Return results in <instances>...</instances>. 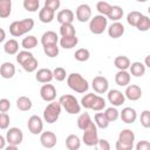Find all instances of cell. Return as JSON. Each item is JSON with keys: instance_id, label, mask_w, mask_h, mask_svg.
Masks as SVG:
<instances>
[{"instance_id": "obj_35", "label": "cell", "mask_w": 150, "mask_h": 150, "mask_svg": "<svg viewBox=\"0 0 150 150\" xmlns=\"http://www.w3.org/2000/svg\"><path fill=\"white\" fill-rule=\"evenodd\" d=\"M60 34H61L62 38L76 35L75 27H74L71 23H64V25H61V27H60Z\"/></svg>"}, {"instance_id": "obj_7", "label": "cell", "mask_w": 150, "mask_h": 150, "mask_svg": "<svg viewBox=\"0 0 150 150\" xmlns=\"http://www.w3.org/2000/svg\"><path fill=\"white\" fill-rule=\"evenodd\" d=\"M82 141L88 146H95L96 145V143L98 141V135H97V128H96L95 123L83 131Z\"/></svg>"}, {"instance_id": "obj_5", "label": "cell", "mask_w": 150, "mask_h": 150, "mask_svg": "<svg viewBox=\"0 0 150 150\" xmlns=\"http://www.w3.org/2000/svg\"><path fill=\"white\" fill-rule=\"evenodd\" d=\"M108 26V19L103 15H94V18L90 19L89 21V29L93 34H102Z\"/></svg>"}, {"instance_id": "obj_2", "label": "cell", "mask_w": 150, "mask_h": 150, "mask_svg": "<svg viewBox=\"0 0 150 150\" xmlns=\"http://www.w3.org/2000/svg\"><path fill=\"white\" fill-rule=\"evenodd\" d=\"M33 27H34V20L32 18H27L20 21H13L9 25V33L16 38L30 32Z\"/></svg>"}, {"instance_id": "obj_42", "label": "cell", "mask_w": 150, "mask_h": 150, "mask_svg": "<svg viewBox=\"0 0 150 150\" xmlns=\"http://www.w3.org/2000/svg\"><path fill=\"white\" fill-rule=\"evenodd\" d=\"M23 8L28 12H36L40 7L39 0H23Z\"/></svg>"}, {"instance_id": "obj_39", "label": "cell", "mask_w": 150, "mask_h": 150, "mask_svg": "<svg viewBox=\"0 0 150 150\" xmlns=\"http://www.w3.org/2000/svg\"><path fill=\"white\" fill-rule=\"evenodd\" d=\"M104 116L107 117V120L109 122H115L118 117H120V111L115 108V107H110V108H107L105 111L103 112Z\"/></svg>"}, {"instance_id": "obj_24", "label": "cell", "mask_w": 150, "mask_h": 150, "mask_svg": "<svg viewBox=\"0 0 150 150\" xmlns=\"http://www.w3.org/2000/svg\"><path fill=\"white\" fill-rule=\"evenodd\" d=\"M129 69H130L129 74L134 75L135 77H141V76H143L145 74V66L142 62H138V61L130 63Z\"/></svg>"}, {"instance_id": "obj_14", "label": "cell", "mask_w": 150, "mask_h": 150, "mask_svg": "<svg viewBox=\"0 0 150 150\" xmlns=\"http://www.w3.org/2000/svg\"><path fill=\"white\" fill-rule=\"evenodd\" d=\"M124 96L130 101H137L142 97V89L137 84H129L127 86Z\"/></svg>"}, {"instance_id": "obj_34", "label": "cell", "mask_w": 150, "mask_h": 150, "mask_svg": "<svg viewBox=\"0 0 150 150\" xmlns=\"http://www.w3.org/2000/svg\"><path fill=\"white\" fill-rule=\"evenodd\" d=\"M94 120H95V125H96V128L105 129V128L109 127V123H110V122L107 120V117L104 116L103 112H97V114H95Z\"/></svg>"}, {"instance_id": "obj_43", "label": "cell", "mask_w": 150, "mask_h": 150, "mask_svg": "<svg viewBox=\"0 0 150 150\" xmlns=\"http://www.w3.org/2000/svg\"><path fill=\"white\" fill-rule=\"evenodd\" d=\"M32 57H34V55L29 52V50H21L16 55V61L22 66L23 63H26L28 60H30Z\"/></svg>"}, {"instance_id": "obj_57", "label": "cell", "mask_w": 150, "mask_h": 150, "mask_svg": "<svg viewBox=\"0 0 150 150\" xmlns=\"http://www.w3.org/2000/svg\"><path fill=\"white\" fill-rule=\"evenodd\" d=\"M5 150H19L18 149V146L16 145H7V146H5Z\"/></svg>"}, {"instance_id": "obj_17", "label": "cell", "mask_w": 150, "mask_h": 150, "mask_svg": "<svg viewBox=\"0 0 150 150\" xmlns=\"http://www.w3.org/2000/svg\"><path fill=\"white\" fill-rule=\"evenodd\" d=\"M56 20L61 23V25H64V23H71L74 21V13L71 9H62L57 13L56 15Z\"/></svg>"}, {"instance_id": "obj_52", "label": "cell", "mask_w": 150, "mask_h": 150, "mask_svg": "<svg viewBox=\"0 0 150 150\" xmlns=\"http://www.w3.org/2000/svg\"><path fill=\"white\" fill-rule=\"evenodd\" d=\"M11 108V102L7 98H0V112H7Z\"/></svg>"}, {"instance_id": "obj_6", "label": "cell", "mask_w": 150, "mask_h": 150, "mask_svg": "<svg viewBox=\"0 0 150 150\" xmlns=\"http://www.w3.org/2000/svg\"><path fill=\"white\" fill-rule=\"evenodd\" d=\"M6 142L9 144V145H19L22 143V139H23V134L21 131V129L16 128V127H13V128H9L6 132Z\"/></svg>"}, {"instance_id": "obj_25", "label": "cell", "mask_w": 150, "mask_h": 150, "mask_svg": "<svg viewBox=\"0 0 150 150\" xmlns=\"http://www.w3.org/2000/svg\"><path fill=\"white\" fill-rule=\"evenodd\" d=\"M120 142L122 143H127V144H132L134 145V142H135V134L132 130L130 129H124L120 132L118 135V139Z\"/></svg>"}, {"instance_id": "obj_48", "label": "cell", "mask_w": 150, "mask_h": 150, "mask_svg": "<svg viewBox=\"0 0 150 150\" xmlns=\"http://www.w3.org/2000/svg\"><path fill=\"white\" fill-rule=\"evenodd\" d=\"M141 124L144 128H150V111L149 110H144L141 114Z\"/></svg>"}, {"instance_id": "obj_53", "label": "cell", "mask_w": 150, "mask_h": 150, "mask_svg": "<svg viewBox=\"0 0 150 150\" xmlns=\"http://www.w3.org/2000/svg\"><path fill=\"white\" fill-rule=\"evenodd\" d=\"M116 150H132L134 145L132 144H127V143H122L120 141H116Z\"/></svg>"}, {"instance_id": "obj_38", "label": "cell", "mask_w": 150, "mask_h": 150, "mask_svg": "<svg viewBox=\"0 0 150 150\" xmlns=\"http://www.w3.org/2000/svg\"><path fill=\"white\" fill-rule=\"evenodd\" d=\"M74 56H75V60H77V61H80V62H84V61L89 60V57H90V52H89L87 48H80V49H77V50L75 52Z\"/></svg>"}, {"instance_id": "obj_47", "label": "cell", "mask_w": 150, "mask_h": 150, "mask_svg": "<svg viewBox=\"0 0 150 150\" xmlns=\"http://www.w3.org/2000/svg\"><path fill=\"white\" fill-rule=\"evenodd\" d=\"M53 71V79H55L56 81H59V82H62L63 80H66V76H67V74H66V69L64 68H62V67H56L54 70H52Z\"/></svg>"}, {"instance_id": "obj_16", "label": "cell", "mask_w": 150, "mask_h": 150, "mask_svg": "<svg viewBox=\"0 0 150 150\" xmlns=\"http://www.w3.org/2000/svg\"><path fill=\"white\" fill-rule=\"evenodd\" d=\"M35 79L40 83H49L53 80V71L48 68H41L36 71Z\"/></svg>"}, {"instance_id": "obj_51", "label": "cell", "mask_w": 150, "mask_h": 150, "mask_svg": "<svg viewBox=\"0 0 150 150\" xmlns=\"http://www.w3.org/2000/svg\"><path fill=\"white\" fill-rule=\"evenodd\" d=\"M95 149L96 150H110V143L104 138H102V139L98 138V141L95 145Z\"/></svg>"}, {"instance_id": "obj_56", "label": "cell", "mask_w": 150, "mask_h": 150, "mask_svg": "<svg viewBox=\"0 0 150 150\" xmlns=\"http://www.w3.org/2000/svg\"><path fill=\"white\" fill-rule=\"evenodd\" d=\"M5 38H6V32L2 28H0V42L5 41Z\"/></svg>"}, {"instance_id": "obj_33", "label": "cell", "mask_w": 150, "mask_h": 150, "mask_svg": "<svg viewBox=\"0 0 150 150\" xmlns=\"http://www.w3.org/2000/svg\"><path fill=\"white\" fill-rule=\"evenodd\" d=\"M107 16L111 21L118 22V20L122 19V16H123V9H122V7H120V6H111V9H110V12H109V14Z\"/></svg>"}, {"instance_id": "obj_44", "label": "cell", "mask_w": 150, "mask_h": 150, "mask_svg": "<svg viewBox=\"0 0 150 150\" xmlns=\"http://www.w3.org/2000/svg\"><path fill=\"white\" fill-rule=\"evenodd\" d=\"M136 28L139 32H146L150 28V19L146 15H143L141 18V20L138 21V23L136 25Z\"/></svg>"}, {"instance_id": "obj_36", "label": "cell", "mask_w": 150, "mask_h": 150, "mask_svg": "<svg viewBox=\"0 0 150 150\" xmlns=\"http://www.w3.org/2000/svg\"><path fill=\"white\" fill-rule=\"evenodd\" d=\"M143 16V14L141 12H137V11H132L130 12L128 15H127V21L130 26H134L136 27V25L138 23V21L141 20V18Z\"/></svg>"}, {"instance_id": "obj_55", "label": "cell", "mask_w": 150, "mask_h": 150, "mask_svg": "<svg viewBox=\"0 0 150 150\" xmlns=\"http://www.w3.org/2000/svg\"><path fill=\"white\" fill-rule=\"evenodd\" d=\"M6 138L2 136V135H0V149H5V146H6Z\"/></svg>"}, {"instance_id": "obj_9", "label": "cell", "mask_w": 150, "mask_h": 150, "mask_svg": "<svg viewBox=\"0 0 150 150\" xmlns=\"http://www.w3.org/2000/svg\"><path fill=\"white\" fill-rule=\"evenodd\" d=\"M56 142H57V138H56V135L53 131H42L41 132L40 143L43 148L52 149L56 145Z\"/></svg>"}, {"instance_id": "obj_21", "label": "cell", "mask_w": 150, "mask_h": 150, "mask_svg": "<svg viewBox=\"0 0 150 150\" xmlns=\"http://www.w3.org/2000/svg\"><path fill=\"white\" fill-rule=\"evenodd\" d=\"M57 41H59V36L53 30H47L41 36V43H42V46L55 45V43H57Z\"/></svg>"}, {"instance_id": "obj_22", "label": "cell", "mask_w": 150, "mask_h": 150, "mask_svg": "<svg viewBox=\"0 0 150 150\" xmlns=\"http://www.w3.org/2000/svg\"><path fill=\"white\" fill-rule=\"evenodd\" d=\"M94 124V122H93V120L90 118V115L88 114V112H82L80 116H79V118H77V127H79V129H81V130H86V129H88L90 125H93Z\"/></svg>"}, {"instance_id": "obj_8", "label": "cell", "mask_w": 150, "mask_h": 150, "mask_svg": "<svg viewBox=\"0 0 150 150\" xmlns=\"http://www.w3.org/2000/svg\"><path fill=\"white\" fill-rule=\"evenodd\" d=\"M27 128L29 130L30 134L33 135H39L42 132L43 130V122H42V118L38 115H32L29 118H28V122H27Z\"/></svg>"}, {"instance_id": "obj_10", "label": "cell", "mask_w": 150, "mask_h": 150, "mask_svg": "<svg viewBox=\"0 0 150 150\" xmlns=\"http://www.w3.org/2000/svg\"><path fill=\"white\" fill-rule=\"evenodd\" d=\"M91 87H93L94 91H96L97 94H104L108 91L109 82H108L107 77H104V76H96L93 79Z\"/></svg>"}, {"instance_id": "obj_46", "label": "cell", "mask_w": 150, "mask_h": 150, "mask_svg": "<svg viewBox=\"0 0 150 150\" xmlns=\"http://www.w3.org/2000/svg\"><path fill=\"white\" fill-rule=\"evenodd\" d=\"M22 68H23V70L27 71V73H33V71L36 70V68H38V60H36L35 57H32L30 60H28L26 63L22 64Z\"/></svg>"}, {"instance_id": "obj_4", "label": "cell", "mask_w": 150, "mask_h": 150, "mask_svg": "<svg viewBox=\"0 0 150 150\" xmlns=\"http://www.w3.org/2000/svg\"><path fill=\"white\" fill-rule=\"evenodd\" d=\"M60 114H61V105L59 103V101H53L50 102L43 110V120L52 124L54 122H56L60 117Z\"/></svg>"}, {"instance_id": "obj_37", "label": "cell", "mask_w": 150, "mask_h": 150, "mask_svg": "<svg viewBox=\"0 0 150 150\" xmlns=\"http://www.w3.org/2000/svg\"><path fill=\"white\" fill-rule=\"evenodd\" d=\"M95 97H96V94H94V93H90V94L84 95L81 98V107H83L86 109H91Z\"/></svg>"}, {"instance_id": "obj_29", "label": "cell", "mask_w": 150, "mask_h": 150, "mask_svg": "<svg viewBox=\"0 0 150 150\" xmlns=\"http://www.w3.org/2000/svg\"><path fill=\"white\" fill-rule=\"evenodd\" d=\"M114 64L118 70H127L130 67V60H129V57H127L124 55H120V56L115 57Z\"/></svg>"}, {"instance_id": "obj_30", "label": "cell", "mask_w": 150, "mask_h": 150, "mask_svg": "<svg viewBox=\"0 0 150 150\" xmlns=\"http://www.w3.org/2000/svg\"><path fill=\"white\" fill-rule=\"evenodd\" d=\"M32 105H33L32 100L29 97H27V96H20L16 100V107L21 111H28V110H30Z\"/></svg>"}, {"instance_id": "obj_20", "label": "cell", "mask_w": 150, "mask_h": 150, "mask_svg": "<svg viewBox=\"0 0 150 150\" xmlns=\"http://www.w3.org/2000/svg\"><path fill=\"white\" fill-rule=\"evenodd\" d=\"M115 82L120 87H127L130 83V74L127 70H118L115 75Z\"/></svg>"}, {"instance_id": "obj_28", "label": "cell", "mask_w": 150, "mask_h": 150, "mask_svg": "<svg viewBox=\"0 0 150 150\" xmlns=\"http://www.w3.org/2000/svg\"><path fill=\"white\" fill-rule=\"evenodd\" d=\"M79 42V39L76 38V35L73 36H66V38H61L60 39V46L64 49H71L74 48Z\"/></svg>"}, {"instance_id": "obj_26", "label": "cell", "mask_w": 150, "mask_h": 150, "mask_svg": "<svg viewBox=\"0 0 150 150\" xmlns=\"http://www.w3.org/2000/svg\"><path fill=\"white\" fill-rule=\"evenodd\" d=\"M66 146L68 150H79L80 146H81V141H80V137L77 135H69L67 138H66Z\"/></svg>"}, {"instance_id": "obj_27", "label": "cell", "mask_w": 150, "mask_h": 150, "mask_svg": "<svg viewBox=\"0 0 150 150\" xmlns=\"http://www.w3.org/2000/svg\"><path fill=\"white\" fill-rule=\"evenodd\" d=\"M4 50L8 55H15L19 50V43L15 39H9L4 45Z\"/></svg>"}, {"instance_id": "obj_49", "label": "cell", "mask_w": 150, "mask_h": 150, "mask_svg": "<svg viewBox=\"0 0 150 150\" xmlns=\"http://www.w3.org/2000/svg\"><path fill=\"white\" fill-rule=\"evenodd\" d=\"M9 116L7 112H0V129L5 130L9 127Z\"/></svg>"}, {"instance_id": "obj_58", "label": "cell", "mask_w": 150, "mask_h": 150, "mask_svg": "<svg viewBox=\"0 0 150 150\" xmlns=\"http://www.w3.org/2000/svg\"><path fill=\"white\" fill-rule=\"evenodd\" d=\"M145 67H149V56H146L145 57V64H144Z\"/></svg>"}, {"instance_id": "obj_41", "label": "cell", "mask_w": 150, "mask_h": 150, "mask_svg": "<svg viewBox=\"0 0 150 150\" xmlns=\"http://www.w3.org/2000/svg\"><path fill=\"white\" fill-rule=\"evenodd\" d=\"M43 52L45 54L48 56V57H56L59 55V47H57V43L55 45H47V46H43Z\"/></svg>"}, {"instance_id": "obj_13", "label": "cell", "mask_w": 150, "mask_h": 150, "mask_svg": "<svg viewBox=\"0 0 150 150\" xmlns=\"http://www.w3.org/2000/svg\"><path fill=\"white\" fill-rule=\"evenodd\" d=\"M76 19L80 22H87L91 19V8L87 4H82L76 8Z\"/></svg>"}, {"instance_id": "obj_18", "label": "cell", "mask_w": 150, "mask_h": 150, "mask_svg": "<svg viewBox=\"0 0 150 150\" xmlns=\"http://www.w3.org/2000/svg\"><path fill=\"white\" fill-rule=\"evenodd\" d=\"M108 34L112 39H118L124 34V26L121 22H112L108 28Z\"/></svg>"}, {"instance_id": "obj_15", "label": "cell", "mask_w": 150, "mask_h": 150, "mask_svg": "<svg viewBox=\"0 0 150 150\" xmlns=\"http://www.w3.org/2000/svg\"><path fill=\"white\" fill-rule=\"evenodd\" d=\"M120 117H121V120H122L124 123L130 124V123H134V122L136 121V118H137V112H136V110H135L134 108H131V107H125V108H123L122 111L120 112Z\"/></svg>"}, {"instance_id": "obj_12", "label": "cell", "mask_w": 150, "mask_h": 150, "mask_svg": "<svg viewBox=\"0 0 150 150\" xmlns=\"http://www.w3.org/2000/svg\"><path fill=\"white\" fill-rule=\"evenodd\" d=\"M108 101L109 103H111L114 107H120L124 103L125 101V96L122 91L117 90V89H111L108 91Z\"/></svg>"}, {"instance_id": "obj_3", "label": "cell", "mask_w": 150, "mask_h": 150, "mask_svg": "<svg viewBox=\"0 0 150 150\" xmlns=\"http://www.w3.org/2000/svg\"><path fill=\"white\" fill-rule=\"evenodd\" d=\"M59 103L61 105V108H63L68 114L74 115V114H79L81 111V104L79 103L77 98L70 94H66L62 95L59 100Z\"/></svg>"}, {"instance_id": "obj_1", "label": "cell", "mask_w": 150, "mask_h": 150, "mask_svg": "<svg viewBox=\"0 0 150 150\" xmlns=\"http://www.w3.org/2000/svg\"><path fill=\"white\" fill-rule=\"evenodd\" d=\"M67 84L68 87L79 93V94H83L86 93L88 89H89V84H88V81L79 73H71L67 76Z\"/></svg>"}, {"instance_id": "obj_19", "label": "cell", "mask_w": 150, "mask_h": 150, "mask_svg": "<svg viewBox=\"0 0 150 150\" xmlns=\"http://www.w3.org/2000/svg\"><path fill=\"white\" fill-rule=\"evenodd\" d=\"M0 75L4 79H12L15 75V66L12 62H4L0 66Z\"/></svg>"}, {"instance_id": "obj_31", "label": "cell", "mask_w": 150, "mask_h": 150, "mask_svg": "<svg viewBox=\"0 0 150 150\" xmlns=\"http://www.w3.org/2000/svg\"><path fill=\"white\" fill-rule=\"evenodd\" d=\"M12 12V1L11 0H0V18L6 19L11 15Z\"/></svg>"}, {"instance_id": "obj_40", "label": "cell", "mask_w": 150, "mask_h": 150, "mask_svg": "<svg viewBox=\"0 0 150 150\" xmlns=\"http://www.w3.org/2000/svg\"><path fill=\"white\" fill-rule=\"evenodd\" d=\"M96 9L98 11L100 15L105 16V15L109 14V12H110V9H111V5L108 4L107 1H98V2L96 4Z\"/></svg>"}, {"instance_id": "obj_50", "label": "cell", "mask_w": 150, "mask_h": 150, "mask_svg": "<svg viewBox=\"0 0 150 150\" xmlns=\"http://www.w3.org/2000/svg\"><path fill=\"white\" fill-rule=\"evenodd\" d=\"M60 5H61L60 0H46V1H45V6H43V7L49 8V9H52V11H54V12H55L56 9H59Z\"/></svg>"}, {"instance_id": "obj_32", "label": "cell", "mask_w": 150, "mask_h": 150, "mask_svg": "<svg viewBox=\"0 0 150 150\" xmlns=\"http://www.w3.org/2000/svg\"><path fill=\"white\" fill-rule=\"evenodd\" d=\"M21 46L25 48V50H30L38 46V39L34 35H27L26 38L22 39Z\"/></svg>"}, {"instance_id": "obj_45", "label": "cell", "mask_w": 150, "mask_h": 150, "mask_svg": "<svg viewBox=\"0 0 150 150\" xmlns=\"http://www.w3.org/2000/svg\"><path fill=\"white\" fill-rule=\"evenodd\" d=\"M105 100L98 95H96L95 100H94V103H93V107H91V110H95V111H101L105 108Z\"/></svg>"}, {"instance_id": "obj_23", "label": "cell", "mask_w": 150, "mask_h": 150, "mask_svg": "<svg viewBox=\"0 0 150 150\" xmlns=\"http://www.w3.org/2000/svg\"><path fill=\"white\" fill-rule=\"evenodd\" d=\"M55 18V12L49 9V8H46V7H42L39 12V19L41 22L43 23H49L54 20Z\"/></svg>"}, {"instance_id": "obj_11", "label": "cell", "mask_w": 150, "mask_h": 150, "mask_svg": "<svg viewBox=\"0 0 150 150\" xmlns=\"http://www.w3.org/2000/svg\"><path fill=\"white\" fill-rule=\"evenodd\" d=\"M40 96L46 102H53L56 97V89L53 84L46 83L40 89Z\"/></svg>"}, {"instance_id": "obj_54", "label": "cell", "mask_w": 150, "mask_h": 150, "mask_svg": "<svg viewBox=\"0 0 150 150\" xmlns=\"http://www.w3.org/2000/svg\"><path fill=\"white\" fill-rule=\"evenodd\" d=\"M136 150H150V143L148 141H139L136 144Z\"/></svg>"}]
</instances>
